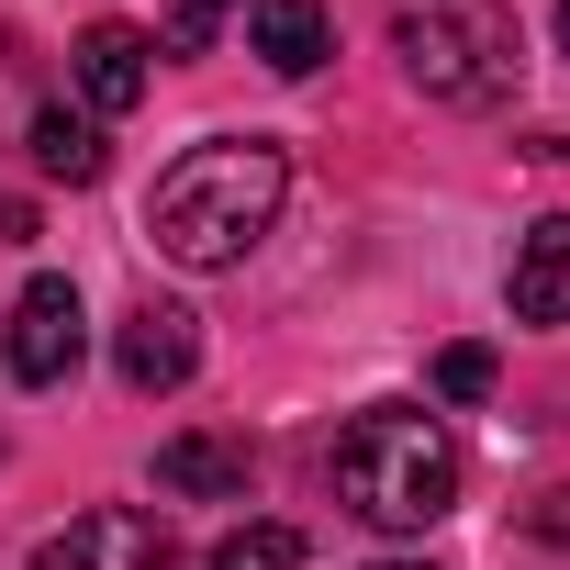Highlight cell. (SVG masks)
<instances>
[{
  "label": "cell",
  "instance_id": "cell-16",
  "mask_svg": "<svg viewBox=\"0 0 570 570\" xmlns=\"http://www.w3.org/2000/svg\"><path fill=\"white\" fill-rule=\"evenodd\" d=\"M370 570H436V559H370Z\"/></svg>",
  "mask_w": 570,
  "mask_h": 570
},
{
  "label": "cell",
  "instance_id": "cell-15",
  "mask_svg": "<svg viewBox=\"0 0 570 570\" xmlns=\"http://www.w3.org/2000/svg\"><path fill=\"white\" fill-rule=\"evenodd\" d=\"M525 525H537V537H559V548H570V492H548V503H537V514H525Z\"/></svg>",
  "mask_w": 570,
  "mask_h": 570
},
{
  "label": "cell",
  "instance_id": "cell-6",
  "mask_svg": "<svg viewBox=\"0 0 570 570\" xmlns=\"http://www.w3.org/2000/svg\"><path fill=\"white\" fill-rule=\"evenodd\" d=\"M112 370H124V392H179L202 370V325L179 303H135L124 336H112Z\"/></svg>",
  "mask_w": 570,
  "mask_h": 570
},
{
  "label": "cell",
  "instance_id": "cell-3",
  "mask_svg": "<svg viewBox=\"0 0 570 570\" xmlns=\"http://www.w3.org/2000/svg\"><path fill=\"white\" fill-rule=\"evenodd\" d=\"M392 57L425 101L492 112L525 79V23H514V0H392Z\"/></svg>",
  "mask_w": 570,
  "mask_h": 570
},
{
  "label": "cell",
  "instance_id": "cell-9",
  "mask_svg": "<svg viewBox=\"0 0 570 570\" xmlns=\"http://www.w3.org/2000/svg\"><path fill=\"white\" fill-rule=\"evenodd\" d=\"M514 314L525 325H570V213L525 224V246H514Z\"/></svg>",
  "mask_w": 570,
  "mask_h": 570
},
{
  "label": "cell",
  "instance_id": "cell-7",
  "mask_svg": "<svg viewBox=\"0 0 570 570\" xmlns=\"http://www.w3.org/2000/svg\"><path fill=\"white\" fill-rule=\"evenodd\" d=\"M146 79H157V35H135V23H90V35H79V90H90V112H135Z\"/></svg>",
  "mask_w": 570,
  "mask_h": 570
},
{
  "label": "cell",
  "instance_id": "cell-4",
  "mask_svg": "<svg viewBox=\"0 0 570 570\" xmlns=\"http://www.w3.org/2000/svg\"><path fill=\"white\" fill-rule=\"evenodd\" d=\"M35 570H179V537L146 503H90L57 537H35Z\"/></svg>",
  "mask_w": 570,
  "mask_h": 570
},
{
  "label": "cell",
  "instance_id": "cell-2",
  "mask_svg": "<svg viewBox=\"0 0 570 570\" xmlns=\"http://www.w3.org/2000/svg\"><path fill=\"white\" fill-rule=\"evenodd\" d=\"M336 503L370 514V525H392V537H425L459 503V436L425 403H370L336 436Z\"/></svg>",
  "mask_w": 570,
  "mask_h": 570
},
{
  "label": "cell",
  "instance_id": "cell-17",
  "mask_svg": "<svg viewBox=\"0 0 570 570\" xmlns=\"http://www.w3.org/2000/svg\"><path fill=\"white\" fill-rule=\"evenodd\" d=\"M559 57H570V0H559Z\"/></svg>",
  "mask_w": 570,
  "mask_h": 570
},
{
  "label": "cell",
  "instance_id": "cell-11",
  "mask_svg": "<svg viewBox=\"0 0 570 570\" xmlns=\"http://www.w3.org/2000/svg\"><path fill=\"white\" fill-rule=\"evenodd\" d=\"M35 168H46V179H68V190H90V179L112 168V146H101V124H90V112L46 101V112H35Z\"/></svg>",
  "mask_w": 570,
  "mask_h": 570
},
{
  "label": "cell",
  "instance_id": "cell-14",
  "mask_svg": "<svg viewBox=\"0 0 570 570\" xmlns=\"http://www.w3.org/2000/svg\"><path fill=\"white\" fill-rule=\"evenodd\" d=\"M436 392L448 403H481L492 392V347H436Z\"/></svg>",
  "mask_w": 570,
  "mask_h": 570
},
{
  "label": "cell",
  "instance_id": "cell-8",
  "mask_svg": "<svg viewBox=\"0 0 570 570\" xmlns=\"http://www.w3.org/2000/svg\"><path fill=\"white\" fill-rule=\"evenodd\" d=\"M246 436H213V425H190V436H168L157 448V481L179 492V503H246Z\"/></svg>",
  "mask_w": 570,
  "mask_h": 570
},
{
  "label": "cell",
  "instance_id": "cell-10",
  "mask_svg": "<svg viewBox=\"0 0 570 570\" xmlns=\"http://www.w3.org/2000/svg\"><path fill=\"white\" fill-rule=\"evenodd\" d=\"M246 35H257V57H268L279 79H314V68L336 57V35H325V0H257V12H246Z\"/></svg>",
  "mask_w": 570,
  "mask_h": 570
},
{
  "label": "cell",
  "instance_id": "cell-5",
  "mask_svg": "<svg viewBox=\"0 0 570 570\" xmlns=\"http://www.w3.org/2000/svg\"><path fill=\"white\" fill-rule=\"evenodd\" d=\"M12 381L23 392H57L68 370H79V347H90V314H79V279H23L12 292Z\"/></svg>",
  "mask_w": 570,
  "mask_h": 570
},
{
  "label": "cell",
  "instance_id": "cell-12",
  "mask_svg": "<svg viewBox=\"0 0 570 570\" xmlns=\"http://www.w3.org/2000/svg\"><path fill=\"white\" fill-rule=\"evenodd\" d=\"M213 570H303V525H235L213 548Z\"/></svg>",
  "mask_w": 570,
  "mask_h": 570
},
{
  "label": "cell",
  "instance_id": "cell-1",
  "mask_svg": "<svg viewBox=\"0 0 570 570\" xmlns=\"http://www.w3.org/2000/svg\"><path fill=\"white\" fill-rule=\"evenodd\" d=\"M279 202H292V157H279L268 135H213V146H190V157L157 179L146 235H157V257H179V268H235V257L279 224Z\"/></svg>",
  "mask_w": 570,
  "mask_h": 570
},
{
  "label": "cell",
  "instance_id": "cell-13",
  "mask_svg": "<svg viewBox=\"0 0 570 570\" xmlns=\"http://www.w3.org/2000/svg\"><path fill=\"white\" fill-rule=\"evenodd\" d=\"M224 12H235V0H168V57H202L224 35Z\"/></svg>",
  "mask_w": 570,
  "mask_h": 570
}]
</instances>
